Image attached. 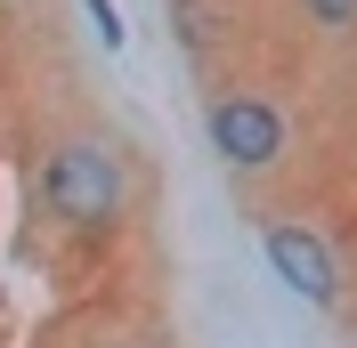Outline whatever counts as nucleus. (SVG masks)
<instances>
[{
    "label": "nucleus",
    "instance_id": "nucleus-1",
    "mask_svg": "<svg viewBox=\"0 0 357 348\" xmlns=\"http://www.w3.org/2000/svg\"><path fill=\"white\" fill-rule=\"evenodd\" d=\"M155 211V162L114 113L66 106L33 138V219L66 251H114Z\"/></svg>",
    "mask_w": 357,
    "mask_h": 348
},
{
    "label": "nucleus",
    "instance_id": "nucleus-2",
    "mask_svg": "<svg viewBox=\"0 0 357 348\" xmlns=\"http://www.w3.org/2000/svg\"><path fill=\"white\" fill-rule=\"evenodd\" d=\"M203 146L227 171V187L244 203L276 195L301 178V154H309V106H301V81L284 73V57H236L227 49L220 65H203V97H195Z\"/></svg>",
    "mask_w": 357,
    "mask_h": 348
},
{
    "label": "nucleus",
    "instance_id": "nucleus-3",
    "mask_svg": "<svg viewBox=\"0 0 357 348\" xmlns=\"http://www.w3.org/2000/svg\"><path fill=\"white\" fill-rule=\"evenodd\" d=\"M252 227H260L268 276L284 283L301 308H317L325 324H349V316H357V267H349V251H341L333 219H317L309 203L260 195V203H252Z\"/></svg>",
    "mask_w": 357,
    "mask_h": 348
},
{
    "label": "nucleus",
    "instance_id": "nucleus-4",
    "mask_svg": "<svg viewBox=\"0 0 357 348\" xmlns=\"http://www.w3.org/2000/svg\"><path fill=\"white\" fill-rule=\"evenodd\" d=\"M49 348H178V332L155 308H89V316L49 332Z\"/></svg>",
    "mask_w": 357,
    "mask_h": 348
},
{
    "label": "nucleus",
    "instance_id": "nucleus-5",
    "mask_svg": "<svg viewBox=\"0 0 357 348\" xmlns=\"http://www.w3.org/2000/svg\"><path fill=\"white\" fill-rule=\"evenodd\" d=\"M301 57L317 65H357V0H276Z\"/></svg>",
    "mask_w": 357,
    "mask_h": 348
},
{
    "label": "nucleus",
    "instance_id": "nucleus-6",
    "mask_svg": "<svg viewBox=\"0 0 357 348\" xmlns=\"http://www.w3.org/2000/svg\"><path fill=\"white\" fill-rule=\"evenodd\" d=\"M82 8H89V33H98L106 49H122V17H114V0H82Z\"/></svg>",
    "mask_w": 357,
    "mask_h": 348
},
{
    "label": "nucleus",
    "instance_id": "nucleus-7",
    "mask_svg": "<svg viewBox=\"0 0 357 348\" xmlns=\"http://www.w3.org/2000/svg\"><path fill=\"white\" fill-rule=\"evenodd\" d=\"M8 8H33V0H0V17H8ZM41 8H49V0H41Z\"/></svg>",
    "mask_w": 357,
    "mask_h": 348
},
{
    "label": "nucleus",
    "instance_id": "nucleus-8",
    "mask_svg": "<svg viewBox=\"0 0 357 348\" xmlns=\"http://www.w3.org/2000/svg\"><path fill=\"white\" fill-rule=\"evenodd\" d=\"M0 33H8V17H0Z\"/></svg>",
    "mask_w": 357,
    "mask_h": 348
}]
</instances>
